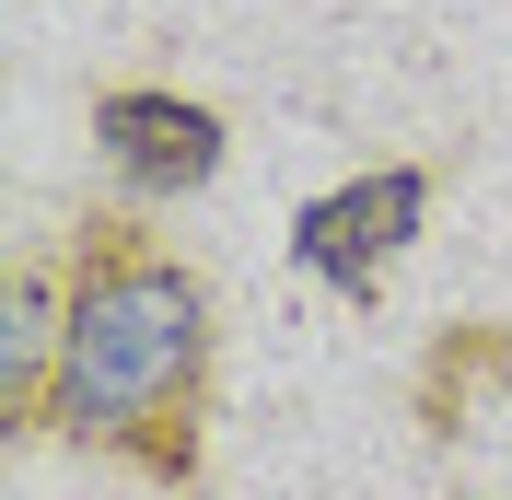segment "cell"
Listing matches in <instances>:
<instances>
[{
  "label": "cell",
  "instance_id": "obj_1",
  "mask_svg": "<svg viewBox=\"0 0 512 500\" xmlns=\"http://www.w3.org/2000/svg\"><path fill=\"white\" fill-rule=\"evenodd\" d=\"M47 431L152 477V489H198V454H210V280L140 210H82L59 233Z\"/></svg>",
  "mask_w": 512,
  "mask_h": 500
},
{
  "label": "cell",
  "instance_id": "obj_2",
  "mask_svg": "<svg viewBox=\"0 0 512 500\" xmlns=\"http://www.w3.org/2000/svg\"><path fill=\"white\" fill-rule=\"evenodd\" d=\"M419 221H431V163H373V175L291 210V268L338 303H373L396 280V256L419 245Z\"/></svg>",
  "mask_w": 512,
  "mask_h": 500
},
{
  "label": "cell",
  "instance_id": "obj_3",
  "mask_svg": "<svg viewBox=\"0 0 512 500\" xmlns=\"http://www.w3.org/2000/svg\"><path fill=\"white\" fill-rule=\"evenodd\" d=\"M94 152L117 163L128 198H187V187L222 175L233 128H222V105L175 94V82H105L94 94Z\"/></svg>",
  "mask_w": 512,
  "mask_h": 500
},
{
  "label": "cell",
  "instance_id": "obj_4",
  "mask_svg": "<svg viewBox=\"0 0 512 500\" xmlns=\"http://www.w3.org/2000/svg\"><path fill=\"white\" fill-rule=\"evenodd\" d=\"M501 396H512V326L501 314H466V326H443V338L419 349V384H408L419 442H466Z\"/></svg>",
  "mask_w": 512,
  "mask_h": 500
},
{
  "label": "cell",
  "instance_id": "obj_5",
  "mask_svg": "<svg viewBox=\"0 0 512 500\" xmlns=\"http://www.w3.org/2000/svg\"><path fill=\"white\" fill-rule=\"evenodd\" d=\"M47 384H59V256H24L0 303V431L12 442L47 431Z\"/></svg>",
  "mask_w": 512,
  "mask_h": 500
}]
</instances>
